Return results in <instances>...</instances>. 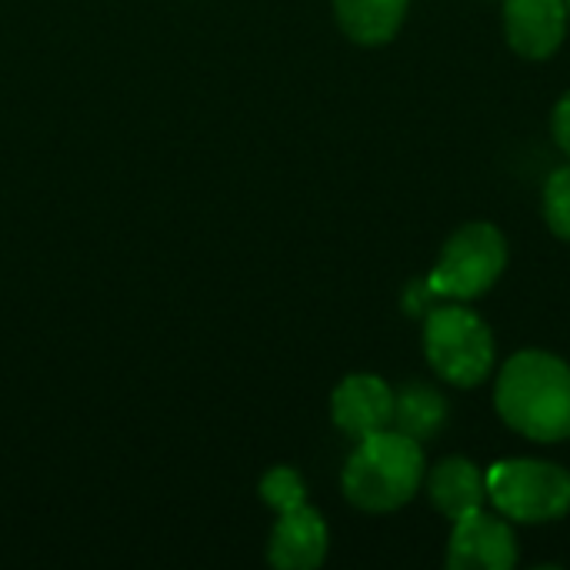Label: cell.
<instances>
[{"instance_id": "6da1fadb", "label": "cell", "mask_w": 570, "mask_h": 570, "mask_svg": "<svg viewBox=\"0 0 570 570\" xmlns=\"http://www.w3.org/2000/svg\"><path fill=\"white\" fill-rule=\"evenodd\" d=\"M501 421L538 444L570 438V367L551 351H518L494 381Z\"/></svg>"}, {"instance_id": "7a4b0ae2", "label": "cell", "mask_w": 570, "mask_h": 570, "mask_svg": "<svg viewBox=\"0 0 570 570\" xmlns=\"http://www.w3.org/2000/svg\"><path fill=\"white\" fill-rule=\"evenodd\" d=\"M428 478L424 451L414 438L384 428L357 441L344 464L341 488L344 498L367 514H391L414 501Z\"/></svg>"}, {"instance_id": "3957f363", "label": "cell", "mask_w": 570, "mask_h": 570, "mask_svg": "<svg viewBox=\"0 0 570 570\" xmlns=\"http://www.w3.org/2000/svg\"><path fill=\"white\" fill-rule=\"evenodd\" d=\"M424 354L434 374L454 387H478L491 377L498 344L481 314L464 304H434L424 321Z\"/></svg>"}, {"instance_id": "277c9868", "label": "cell", "mask_w": 570, "mask_h": 570, "mask_svg": "<svg viewBox=\"0 0 570 570\" xmlns=\"http://www.w3.org/2000/svg\"><path fill=\"white\" fill-rule=\"evenodd\" d=\"M488 501L511 524H551L570 511V471L538 458H508L488 471Z\"/></svg>"}, {"instance_id": "5b68a950", "label": "cell", "mask_w": 570, "mask_h": 570, "mask_svg": "<svg viewBox=\"0 0 570 570\" xmlns=\"http://www.w3.org/2000/svg\"><path fill=\"white\" fill-rule=\"evenodd\" d=\"M504 267H508L504 234L488 220H471L448 237L434 271L428 274V284L444 301H474L501 281Z\"/></svg>"}, {"instance_id": "8992f818", "label": "cell", "mask_w": 570, "mask_h": 570, "mask_svg": "<svg viewBox=\"0 0 570 570\" xmlns=\"http://www.w3.org/2000/svg\"><path fill=\"white\" fill-rule=\"evenodd\" d=\"M518 564V538L504 514L474 511L454 521L448 544L451 570H511Z\"/></svg>"}, {"instance_id": "52a82bcc", "label": "cell", "mask_w": 570, "mask_h": 570, "mask_svg": "<svg viewBox=\"0 0 570 570\" xmlns=\"http://www.w3.org/2000/svg\"><path fill=\"white\" fill-rule=\"evenodd\" d=\"M568 0H504V33L514 53L548 60L568 37Z\"/></svg>"}, {"instance_id": "ba28073f", "label": "cell", "mask_w": 570, "mask_h": 570, "mask_svg": "<svg viewBox=\"0 0 570 570\" xmlns=\"http://www.w3.org/2000/svg\"><path fill=\"white\" fill-rule=\"evenodd\" d=\"M331 421L354 441L377 434L394 421V391L377 374H347L331 394Z\"/></svg>"}, {"instance_id": "9c48e42d", "label": "cell", "mask_w": 570, "mask_h": 570, "mask_svg": "<svg viewBox=\"0 0 570 570\" xmlns=\"http://www.w3.org/2000/svg\"><path fill=\"white\" fill-rule=\"evenodd\" d=\"M331 548V531L321 511L301 504L277 514V524L267 541V561L281 570H314L324 564Z\"/></svg>"}, {"instance_id": "30bf717a", "label": "cell", "mask_w": 570, "mask_h": 570, "mask_svg": "<svg viewBox=\"0 0 570 570\" xmlns=\"http://www.w3.org/2000/svg\"><path fill=\"white\" fill-rule=\"evenodd\" d=\"M428 494L448 521H461L488 504V474L468 458H444L428 474Z\"/></svg>"}, {"instance_id": "8fae6325", "label": "cell", "mask_w": 570, "mask_h": 570, "mask_svg": "<svg viewBox=\"0 0 570 570\" xmlns=\"http://www.w3.org/2000/svg\"><path fill=\"white\" fill-rule=\"evenodd\" d=\"M411 0H334V17L347 40L361 47H381L404 27Z\"/></svg>"}, {"instance_id": "7c38bea8", "label": "cell", "mask_w": 570, "mask_h": 570, "mask_svg": "<svg viewBox=\"0 0 570 570\" xmlns=\"http://www.w3.org/2000/svg\"><path fill=\"white\" fill-rule=\"evenodd\" d=\"M444 424H448V401L438 387L424 381H411L401 391H394V421H391L394 431L424 444Z\"/></svg>"}, {"instance_id": "4fadbf2b", "label": "cell", "mask_w": 570, "mask_h": 570, "mask_svg": "<svg viewBox=\"0 0 570 570\" xmlns=\"http://www.w3.org/2000/svg\"><path fill=\"white\" fill-rule=\"evenodd\" d=\"M261 501H264L267 508H274L277 514L307 504V484H304L301 471H294V468H287V464L271 468V471L261 478Z\"/></svg>"}, {"instance_id": "5bb4252c", "label": "cell", "mask_w": 570, "mask_h": 570, "mask_svg": "<svg viewBox=\"0 0 570 570\" xmlns=\"http://www.w3.org/2000/svg\"><path fill=\"white\" fill-rule=\"evenodd\" d=\"M544 220L554 237L570 240V164L558 167L544 184Z\"/></svg>"}, {"instance_id": "9a60e30c", "label": "cell", "mask_w": 570, "mask_h": 570, "mask_svg": "<svg viewBox=\"0 0 570 570\" xmlns=\"http://www.w3.org/2000/svg\"><path fill=\"white\" fill-rule=\"evenodd\" d=\"M438 304V294H434V287L428 284V281H417V284H411L407 287V294H404V311L407 314H414V317H428V311Z\"/></svg>"}, {"instance_id": "2e32d148", "label": "cell", "mask_w": 570, "mask_h": 570, "mask_svg": "<svg viewBox=\"0 0 570 570\" xmlns=\"http://www.w3.org/2000/svg\"><path fill=\"white\" fill-rule=\"evenodd\" d=\"M551 134L558 140V147L570 157V90L554 104V114H551Z\"/></svg>"}, {"instance_id": "e0dca14e", "label": "cell", "mask_w": 570, "mask_h": 570, "mask_svg": "<svg viewBox=\"0 0 570 570\" xmlns=\"http://www.w3.org/2000/svg\"><path fill=\"white\" fill-rule=\"evenodd\" d=\"M568 10H570V0H568Z\"/></svg>"}]
</instances>
